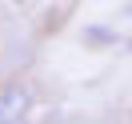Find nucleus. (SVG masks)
<instances>
[{
    "instance_id": "nucleus-1",
    "label": "nucleus",
    "mask_w": 132,
    "mask_h": 124,
    "mask_svg": "<svg viewBox=\"0 0 132 124\" xmlns=\"http://www.w3.org/2000/svg\"><path fill=\"white\" fill-rule=\"evenodd\" d=\"M36 108V88L28 80H4L0 84V124H20Z\"/></svg>"
},
{
    "instance_id": "nucleus-2",
    "label": "nucleus",
    "mask_w": 132,
    "mask_h": 124,
    "mask_svg": "<svg viewBox=\"0 0 132 124\" xmlns=\"http://www.w3.org/2000/svg\"><path fill=\"white\" fill-rule=\"evenodd\" d=\"M80 40H84V48H116L120 44V36H116V28H108V24H84V32H80Z\"/></svg>"
},
{
    "instance_id": "nucleus-3",
    "label": "nucleus",
    "mask_w": 132,
    "mask_h": 124,
    "mask_svg": "<svg viewBox=\"0 0 132 124\" xmlns=\"http://www.w3.org/2000/svg\"><path fill=\"white\" fill-rule=\"evenodd\" d=\"M124 16H132V0H128V4H124Z\"/></svg>"
},
{
    "instance_id": "nucleus-4",
    "label": "nucleus",
    "mask_w": 132,
    "mask_h": 124,
    "mask_svg": "<svg viewBox=\"0 0 132 124\" xmlns=\"http://www.w3.org/2000/svg\"><path fill=\"white\" fill-rule=\"evenodd\" d=\"M60 4H72V0H60Z\"/></svg>"
}]
</instances>
